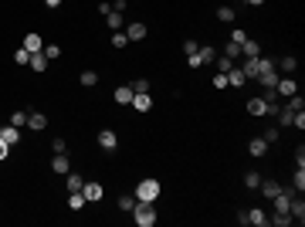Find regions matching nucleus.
<instances>
[{
  "label": "nucleus",
  "instance_id": "nucleus-1",
  "mask_svg": "<svg viewBox=\"0 0 305 227\" xmlns=\"http://www.w3.org/2000/svg\"><path fill=\"white\" fill-rule=\"evenodd\" d=\"M159 193H163V183H159L156 176H146V180L136 183V200H143V204H153V200H159Z\"/></svg>",
  "mask_w": 305,
  "mask_h": 227
},
{
  "label": "nucleus",
  "instance_id": "nucleus-2",
  "mask_svg": "<svg viewBox=\"0 0 305 227\" xmlns=\"http://www.w3.org/2000/svg\"><path fill=\"white\" fill-rule=\"evenodd\" d=\"M129 214L136 217V227H153V224H156V210H153V204H143V200H136V207L129 210Z\"/></svg>",
  "mask_w": 305,
  "mask_h": 227
},
{
  "label": "nucleus",
  "instance_id": "nucleus-3",
  "mask_svg": "<svg viewBox=\"0 0 305 227\" xmlns=\"http://www.w3.org/2000/svg\"><path fill=\"white\" fill-rule=\"evenodd\" d=\"M248 112L251 115H275L278 112V105H268L261 95H254V99H248Z\"/></svg>",
  "mask_w": 305,
  "mask_h": 227
},
{
  "label": "nucleus",
  "instance_id": "nucleus-4",
  "mask_svg": "<svg viewBox=\"0 0 305 227\" xmlns=\"http://www.w3.org/2000/svg\"><path fill=\"white\" fill-rule=\"evenodd\" d=\"M275 92H278V95H285V99H292V95H298V81H295L292 75H285V78L275 81Z\"/></svg>",
  "mask_w": 305,
  "mask_h": 227
},
{
  "label": "nucleus",
  "instance_id": "nucleus-5",
  "mask_svg": "<svg viewBox=\"0 0 305 227\" xmlns=\"http://www.w3.org/2000/svg\"><path fill=\"white\" fill-rule=\"evenodd\" d=\"M81 193H85V200H89V204H99L102 197H105V187H102V183H95V180H89L85 187H81Z\"/></svg>",
  "mask_w": 305,
  "mask_h": 227
},
{
  "label": "nucleus",
  "instance_id": "nucleus-6",
  "mask_svg": "<svg viewBox=\"0 0 305 227\" xmlns=\"http://www.w3.org/2000/svg\"><path fill=\"white\" fill-rule=\"evenodd\" d=\"M258 190H261V197H265V200H275V197L282 193V183H278V180H261Z\"/></svg>",
  "mask_w": 305,
  "mask_h": 227
},
{
  "label": "nucleus",
  "instance_id": "nucleus-7",
  "mask_svg": "<svg viewBox=\"0 0 305 227\" xmlns=\"http://www.w3.org/2000/svg\"><path fill=\"white\" fill-rule=\"evenodd\" d=\"M21 48H27L31 55H37V51L45 48V37L37 34V31H27V34H24V44H21Z\"/></svg>",
  "mask_w": 305,
  "mask_h": 227
},
{
  "label": "nucleus",
  "instance_id": "nucleus-8",
  "mask_svg": "<svg viewBox=\"0 0 305 227\" xmlns=\"http://www.w3.org/2000/svg\"><path fill=\"white\" fill-rule=\"evenodd\" d=\"M129 105H133L136 112H149V109H153V99H149V92H136Z\"/></svg>",
  "mask_w": 305,
  "mask_h": 227
},
{
  "label": "nucleus",
  "instance_id": "nucleus-9",
  "mask_svg": "<svg viewBox=\"0 0 305 227\" xmlns=\"http://www.w3.org/2000/svg\"><path fill=\"white\" fill-rule=\"evenodd\" d=\"M99 146L105 149V153H112V149L119 146V136H115L112 129H102V132H99Z\"/></svg>",
  "mask_w": 305,
  "mask_h": 227
},
{
  "label": "nucleus",
  "instance_id": "nucleus-10",
  "mask_svg": "<svg viewBox=\"0 0 305 227\" xmlns=\"http://www.w3.org/2000/svg\"><path fill=\"white\" fill-rule=\"evenodd\" d=\"M0 139H4L7 146H17V143H21V129H17V125H4V129H0Z\"/></svg>",
  "mask_w": 305,
  "mask_h": 227
},
{
  "label": "nucleus",
  "instance_id": "nucleus-11",
  "mask_svg": "<svg viewBox=\"0 0 305 227\" xmlns=\"http://www.w3.org/2000/svg\"><path fill=\"white\" fill-rule=\"evenodd\" d=\"M27 129H34V132L48 129V115L45 112H27Z\"/></svg>",
  "mask_w": 305,
  "mask_h": 227
},
{
  "label": "nucleus",
  "instance_id": "nucleus-12",
  "mask_svg": "<svg viewBox=\"0 0 305 227\" xmlns=\"http://www.w3.org/2000/svg\"><path fill=\"white\" fill-rule=\"evenodd\" d=\"M244 220H248V224H254V227H268V214H265L261 207L248 210V214H244Z\"/></svg>",
  "mask_w": 305,
  "mask_h": 227
},
{
  "label": "nucleus",
  "instance_id": "nucleus-13",
  "mask_svg": "<svg viewBox=\"0 0 305 227\" xmlns=\"http://www.w3.org/2000/svg\"><path fill=\"white\" fill-rule=\"evenodd\" d=\"M125 37H129V41H143V37H146V24H139V21L125 24Z\"/></svg>",
  "mask_w": 305,
  "mask_h": 227
},
{
  "label": "nucleus",
  "instance_id": "nucleus-14",
  "mask_svg": "<svg viewBox=\"0 0 305 227\" xmlns=\"http://www.w3.org/2000/svg\"><path fill=\"white\" fill-rule=\"evenodd\" d=\"M248 153H251V156H254V159H261V156H265V153H268V143H265V139H261V136H254V139H251V143H248Z\"/></svg>",
  "mask_w": 305,
  "mask_h": 227
},
{
  "label": "nucleus",
  "instance_id": "nucleus-15",
  "mask_svg": "<svg viewBox=\"0 0 305 227\" xmlns=\"http://www.w3.org/2000/svg\"><path fill=\"white\" fill-rule=\"evenodd\" d=\"M288 214H292V220L305 224V204L298 200V197H292V204H288Z\"/></svg>",
  "mask_w": 305,
  "mask_h": 227
},
{
  "label": "nucleus",
  "instance_id": "nucleus-16",
  "mask_svg": "<svg viewBox=\"0 0 305 227\" xmlns=\"http://www.w3.org/2000/svg\"><path fill=\"white\" fill-rule=\"evenodd\" d=\"M227 85H231V88H244V85H248L244 71H241V68H231V71H227Z\"/></svg>",
  "mask_w": 305,
  "mask_h": 227
},
{
  "label": "nucleus",
  "instance_id": "nucleus-17",
  "mask_svg": "<svg viewBox=\"0 0 305 227\" xmlns=\"http://www.w3.org/2000/svg\"><path fill=\"white\" fill-rule=\"evenodd\" d=\"M261 85V88H275V81H278V68H271V71H261L258 78H254Z\"/></svg>",
  "mask_w": 305,
  "mask_h": 227
},
{
  "label": "nucleus",
  "instance_id": "nucleus-18",
  "mask_svg": "<svg viewBox=\"0 0 305 227\" xmlns=\"http://www.w3.org/2000/svg\"><path fill=\"white\" fill-rule=\"evenodd\" d=\"M275 68H282L285 75H292V71L298 68V61H295V55H282L278 61H275Z\"/></svg>",
  "mask_w": 305,
  "mask_h": 227
},
{
  "label": "nucleus",
  "instance_id": "nucleus-19",
  "mask_svg": "<svg viewBox=\"0 0 305 227\" xmlns=\"http://www.w3.org/2000/svg\"><path fill=\"white\" fill-rule=\"evenodd\" d=\"M51 170H55V173H61V176H65V173L71 170V163H68V156H65V153H55V159H51Z\"/></svg>",
  "mask_w": 305,
  "mask_h": 227
},
{
  "label": "nucleus",
  "instance_id": "nucleus-20",
  "mask_svg": "<svg viewBox=\"0 0 305 227\" xmlns=\"http://www.w3.org/2000/svg\"><path fill=\"white\" fill-rule=\"evenodd\" d=\"M241 71H244V78H248V81H254V78H258V58H244Z\"/></svg>",
  "mask_w": 305,
  "mask_h": 227
},
{
  "label": "nucleus",
  "instance_id": "nucleus-21",
  "mask_svg": "<svg viewBox=\"0 0 305 227\" xmlns=\"http://www.w3.org/2000/svg\"><path fill=\"white\" fill-rule=\"evenodd\" d=\"M241 55H244V58H261V44H258V41H251V37H248V41L241 44Z\"/></svg>",
  "mask_w": 305,
  "mask_h": 227
},
{
  "label": "nucleus",
  "instance_id": "nucleus-22",
  "mask_svg": "<svg viewBox=\"0 0 305 227\" xmlns=\"http://www.w3.org/2000/svg\"><path fill=\"white\" fill-rule=\"evenodd\" d=\"M115 102H119V105L133 102V85H119V88H115Z\"/></svg>",
  "mask_w": 305,
  "mask_h": 227
},
{
  "label": "nucleus",
  "instance_id": "nucleus-23",
  "mask_svg": "<svg viewBox=\"0 0 305 227\" xmlns=\"http://www.w3.org/2000/svg\"><path fill=\"white\" fill-rule=\"evenodd\" d=\"M197 55H200V61H203V65H214V61H217V48L200 44V51H197Z\"/></svg>",
  "mask_w": 305,
  "mask_h": 227
},
{
  "label": "nucleus",
  "instance_id": "nucleus-24",
  "mask_svg": "<svg viewBox=\"0 0 305 227\" xmlns=\"http://www.w3.org/2000/svg\"><path fill=\"white\" fill-rule=\"evenodd\" d=\"M85 204H89V200H85V193H81V190H71V197H68V207H71V210H81Z\"/></svg>",
  "mask_w": 305,
  "mask_h": 227
},
{
  "label": "nucleus",
  "instance_id": "nucleus-25",
  "mask_svg": "<svg viewBox=\"0 0 305 227\" xmlns=\"http://www.w3.org/2000/svg\"><path fill=\"white\" fill-rule=\"evenodd\" d=\"M105 21H109V31H122V27H125V21H122V14H119V11L105 14Z\"/></svg>",
  "mask_w": 305,
  "mask_h": 227
},
{
  "label": "nucleus",
  "instance_id": "nucleus-26",
  "mask_svg": "<svg viewBox=\"0 0 305 227\" xmlns=\"http://www.w3.org/2000/svg\"><path fill=\"white\" fill-rule=\"evenodd\" d=\"M292 109L288 105H278V112H275V119H278V125H292Z\"/></svg>",
  "mask_w": 305,
  "mask_h": 227
},
{
  "label": "nucleus",
  "instance_id": "nucleus-27",
  "mask_svg": "<svg viewBox=\"0 0 305 227\" xmlns=\"http://www.w3.org/2000/svg\"><path fill=\"white\" fill-rule=\"evenodd\" d=\"M217 21L231 24V21H234V7H231V4H221V7H217Z\"/></svg>",
  "mask_w": 305,
  "mask_h": 227
},
{
  "label": "nucleus",
  "instance_id": "nucleus-28",
  "mask_svg": "<svg viewBox=\"0 0 305 227\" xmlns=\"http://www.w3.org/2000/svg\"><path fill=\"white\" fill-rule=\"evenodd\" d=\"M65 176H68V180H65L68 190H81V187H85V183H81V173H71V170H68Z\"/></svg>",
  "mask_w": 305,
  "mask_h": 227
},
{
  "label": "nucleus",
  "instance_id": "nucleus-29",
  "mask_svg": "<svg viewBox=\"0 0 305 227\" xmlns=\"http://www.w3.org/2000/svg\"><path fill=\"white\" fill-rule=\"evenodd\" d=\"M27 65H31L34 71H45V68H48V58L41 55V51H37V55H31V61H27Z\"/></svg>",
  "mask_w": 305,
  "mask_h": 227
},
{
  "label": "nucleus",
  "instance_id": "nucleus-30",
  "mask_svg": "<svg viewBox=\"0 0 305 227\" xmlns=\"http://www.w3.org/2000/svg\"><path fill=\"white\" fill-rule=\"evenodd\" d=\"M268 224H275V227H288V224H292V214H278V210H275V217H268Z\"/></svg>",
  "mask_w": 305,
  "mask_h": 227
},
{
  "label": "nucleus",
  "instance_id": "nucleus-31",
  "mask_svg": "<svg viewBox=\"0 0 305 227\" xmlns=\"http://www.w3.org/2000/svg\"><path fill=\"white\" fill-rule=\"evenodd\" d=\"M109 41H112V48H119V51H122V48L129 44V37H125V31H112V37H109Z\"/></svg>",
  "mask_w": 305,
  "mask_h": 227
},
{
  "label": "nucleus",
  "instance_id": "nucleus-32",
  "mask_svg": "<svg viewBox=\"0 0 305 227\" xmlns=\"http://www.w3.org/2000/svg\"><path fill=\"white\" fill-rule=\"evenodd\" d=\"M133 207H136V197H133V193H122V197H119V210H125V214H129Z\"/></svg>",
  "mask_w": 305,
  "mask_h": 227
},
{
  "label": "nucleus",
  "instance_id": "nucleus-33",
  "mask_svg": "<svg viewBox=\"0 0 305 227\" xmlns=\"http://www.w3.org/2000/svg\"><path fill=\"white\" fill-rule=\"evenodd\" d=\"M78 81H81V88H92V85L99 81V75H95V71L89 68V71H81V78H78Z\"/></svg>",
  "mask_w": 305,
  "mask_h": 227
},
{
  "label": "nucleus",
  "instance_id": "nucleus-34",
  "mask_svg": "<svg viewBox=\"0 0 305 227\" xmlns=\"http://www.w3.org/2000/svg\"><path fill=\"white\" fill-rule=\"evenodd\" d=\"M224 58H231V61H234V58H241V44L227 41V44H224Z\"/></svg>",
  "mask_w": 305,
  "mask_h": 227
},
{
  "label": "nucleus",
  "instance_id": "nucleus-35",
  "mask_svg": "<svg viewBox=\"0 0 305 227\" xmlns=\"http://www.w3.org/2000/svg\"><path fill=\"white\" fill-rule=\"evenodd\" d=\"M261 139H265V143L271 146V143H278V139H282V129H278V125H271V129H268V132H265Z\"/></svg>",
  "mask_w": 305,
  "mask_h": 227
},
{
  "label": "nucleus",
  "instance_id": "nucleus-36",
  "mask_svg": "<svg viewBox=\"0 0 305 227\" xmlns=\"http://www.w3.org/2000/svg\"><path fill=\"white\" fill-rule=\"evenodd\" d=\"M258 183H261V176H258L254 170H248V173H244V187H251V190H258Z\"/></svg>",
  "mask_w": 305,
  "mask_h": 227
},
{
  "label": "nucleus",
  "instance_id": "nucleus-37",
  "mask_svg": "<svg viewBox=\"0 0 305 227\" xmlns=\"http://www.w3.org/2000/svg\"><path fill=\"white\" fill-rule=\"evenodd\" d=\"M41 55H45L48 61H55V58L61 55V48H58V44H45V48H41Z\"/></svg>",
  "mask_w": 305,
  "mask_h": 227
},
{
  "label": "nucleus",
  "instance_id": "nucleus-38",
  "mask_svg": "<svg viewBox=\"0 0 305 227\" xmlns=\"http://www.w3.org/2000/svg\"><path fill=\"white\" fill-rule=\"evenodd\" d=\"M14 61H17V65H27V61H31V51H27V48H17V51H14Z\"/></svg>",
  "mask_w": 305,
  "mask_h": 227
},
{
  "label": "nucleus",
  "instance_id": "nucleus-39",
  "mask_svg": "<svg viewBox=\"0 0 305 227\" xmlns=\"http://www.w3.org/2000/svg\"><path fill=\"white\" fill-rule=\"evenodd\" d=\"M214 65H217V71H231V68H234V61H231V58H224V55H217Z\"/></svg>",
  "mask_w": 305,
  "mask_h": 227
},
{
  "label": "nucleus",
  "instance_id": "nucleus-40",
  "mask_svg": "<svg viewBox=\"0 0 305 227\" xmlns=\"http://www.w3.org/2000/svg\"><path fill=\"white\" fill-rule=\"evenodd\" d=\"M295 190H298V193L305 190V166H298V170H295Z\"/></svg>",
  "mask_w": 305,
  "mask_h": 227
},
{
  "label": "nucleus",
  "instance_id": "nucleus-41",
  "mask_svg": "<svg viewBox=\"0 0 305 227\" xmlns=\"http://www.w3.org/2000/svg\"><path fill=\"white\" fill-rule=\"evenodd\" d=\"M210 81H214V88H217V92H221V88H227V71H217V75H214Z\"/></svg>",
  "mask_w": 305,
  "mask_h": 227
},
{
  "label": "nucleus",
  "instance_id": "nucleus-42",
  "mask_svg": "<svg viewBox=\"0 0 305 227\" xmlns=\"http://www.w3.org/2000/svg\"><path fill=\"white\" fill-rule=\"evenodd\" d=\"M231 41H234V44H244V41H248L244 27H234V31H231Z\"/></svg>",
  "mask_w": 305,
  "mask_h": 227
},
{
  "label": "nucleus",
  "instance_id": "nucleus-43",
  "mask_svg": "<svg viewBox=\"0 0 305 227\" xmlns=\"http://www.w3.org/2000/svg\"><path fill=\"white\" fill-rule=\"evenodd\" d=\"M11 125H17V129L27 125V112H11Z\"/></svg>",
  "mask_w": 305,
  "mask_h": 227
},
{
  "label": "nucleus",
  "instance_id": "nucleus-44",
  "mask_svg": "<svg viewBox=\"0 0 305 227\" xmlns=\"http://www.w3.org/2000/svg\"><path fill=\"white\" fill-rule=\"evenodd\" d=\"M136 92H149V81L146 78H136L133 81V95H136Z\"/></svg>",
  "mask_w": 305,
  "mask_h": 227
},
{
  "label": "nucleus",
  "instance_id": "nucleus-45",
  "mask_svg": "<svg viewBox=\"0 0 305 227\" xmlns=\"http://www.w3.org/2000/svg\"><path fill=\"white\" fill-rule=\"evenodd\" d=\"M197 51H200L197 41H183V55H197Z\"/></svg>",
  "mask_w": 305,
  "mask_h": 227
},
{
  "label": "nucleus",
  "instance_id": "nucleus-46",
  "mask_svg": "<svg viewBox=\"0 0 305 227\" xmlns=\"http://www.w3.org/2000/svg\"><path fill=\"white\" fill-rule=\"evenodd\" d=\"M51 149H55V153H68V143H65V139H55V143H51Z\"/></svg>",
  "mask_w": 305,
  "mask_h": 227
},
{
  "label": "nucleus",
  "instance_id": "nucleus-47",
  "mask_svg": "<svg viewBox=\"0 0 305 227\" xmlns=\"http://www.w3.org/2000/svg\"><path fill=\"white\" fill-rule=\"evenodd\" d=\"M99 14H102V17H105V14H112V0H102V4H99Z\"/></svg>",
  "mask_w": 305,
  "mask_h": 227
},
{
  "label": "nucleus",
  "instance_id": "nucleus-48",
  "mask_svg": "<svg viewBox=\"0 0 305 227\" xmlns=\"http://www.w3.org/2000/svg\"><path fill=\"white\" fill-rule=\"evenodd\" d=\"M125 7H129V0H112V11H119V14H125Z\"/></svg>",
  "mask_w": 305,
  "mask_h": 227
},
{
  "label": "nucleus",
  "instance_id": "nucleus-49",
  "mask_svg": "<svg viewBox=\"0 0 305 227\" xmlns=\"http://www.w3.org/2000/svg\"><path fill=\"white\" fill-rule=\"evenodd\" d=\"M187 65H190V68H200L203 61H200V55H187Z\"/></svg>",
  "mask_w": 305,
  "mask_h": 227
},
{
  "label": "nucleus",
  "instance_id": "nucleus-50",
  "mask_svg": "<svg viewBox=\"0 0 305 227\" xmlns=\"http://www.w3.org/2000/svg\"><path fill=\"white\" fill-rule=\"evenodd\" d=\"M7 153H11V146H7V143H4V139H0V163H4V159H7Z\"/></svg>",
  "mask_w": 305,
  "mask_h": 227
},
{
  "label": "nucleus",
  "instance_id": "nucleus-51",
  "mask_svg": "<svg viewBox=\"0 0 305 227\" xmlns=\"http://www.w3.org/2000/svg\"><path fill=\"white\" fill-rule=\"evenodd\" d=\"M61 4H65V0H45V7H51V11H58Z\"/></svg>",
  "mask_w": 305,
  "mask_h": 227
},
{
  "label": "nucleus",
  "instance_id": "nucleus-52",
  "mask_svg": "<svg viewBox=\"0 0 305 227\" xmlns=\"http://www.w3.org/2000/svg\"><path fill=\"white\" fill-rule=\"evenodd\" d=\"M241 4H248V7H261L265 0H241Z\"/></svg>",
  "mask_w": 305,
  "mask_h": 227
},
{
  "label": "nucleus",
  "instance_id": "nucleus-53",
  "mask_svg": "<svg viewBox=\"0 0 305 227\" xmlns=\"http://www.w3.org/2000/svg\"><path fill=\"white\" fill-rule=\"evenodd\" d=\"M231 4H241V0H231Z\"/></svg>",
  "mask_w": 305,
  "mask_h": 227
},
{
  "label": "nucleus",
  "instance_id": "nucleus-54",
  "mask_svg": "<svg viewBox=\"0 0 305 227\" xmlns=\"http://www.w3.org/2000/svg\"><path fill=\"white\" fill-rule=\"evenodd\" d=\"M0 129H4V125H0Z\"/></svg>",
  "mask_w": 305,
  "mask_h": 227
}]
</instances>
